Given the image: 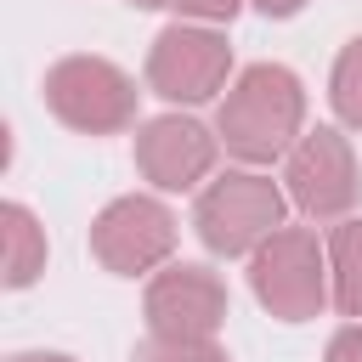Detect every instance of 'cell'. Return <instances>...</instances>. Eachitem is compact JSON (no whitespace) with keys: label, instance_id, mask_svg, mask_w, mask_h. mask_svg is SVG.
<instances>
[{"label":"cell","instance_id":"cell-1","mask_svg":"<svg viewBox=\"0 0 362 362\" xmlns=\"http://www.w3.org/2000/svg\"><path fill=\"white\" fill-rule=\"evenodd\" d=\"M305 119V90L283 62H255L238 74V85L221 102V141L232 158L243 164H272L277 153H288V141L300 136Z\"/></svg>","mask_w":362,"mask_h":362},{"label":"cell","instance_id":"cell-2","mask_svg":"<svg viewBox=\"0 0 362 362\" xmlns=\"http://www.w3.org/2000/svg\"><path fill=\"white\" fill-rule=\"evenodd\" d=\"M249 283H255V300L283 317V322H305L322 311L328 300V260H322V243L317 232L305 226H277L255 260H249Z\"/></svg>","mask_w":362,"mask_h":362},{"label":"cell","instance_id":"cell-3","mask_svg":"<svg viewBox=\"0 0 362 362\" xmlns=\"http://www.w3.org/2000/svg\"><path fill=\"white\" fill-rule=\"evenodd\" d=\"M45 102L62 124L85 136H107L136 119V79L107 57H62L45 74Z\"/></svg>","mask_w":362,"mask_h":362},{"label":"cell","instance_id":"cell-4","mask_svg":"<svg viewBox=\"0 0 362 362\" xmlns=\"http://www.w3.org/2000/svg\"><path fill=\"white\" fill-rule=\"evenodd\" d=\"M283 226V192L266 175L226 170L221 181L204 187L198 198V238L215 255H249Z\"/></svg>","mask_w":362,"mask_h":362},{"label":"cell","instance_id":"cell-5","mask_svg":"<svg viewBox=\"0 0 362 362\" xmlns=\"http://www.w3.org/2000/svg\"><path fill=\"white\" fill-rule=\"evenodd\" d=\"M226 68H232V45L215 34V28H192V23H175L153 40V57H147V85L164 96V102H209L221 85H226Z\"/></svg>","mask_w":362,"mask_h":362},{"label":"cell","instance_id":"cell-6","mask_svg":"<svg viewBox=\"0 0 362 362\" xmlns=\"http://www.w3.org/2000/svg\"><path fill=\"white\" fill-rule=\"evenodd\" d=\"M90 249H96V260L107 272L136 277V272L158 266L175 249V221H170V209L158 198H141V192L136 198H113L90 226Z\"/></svg>","mask_w":362,"mask_h":362},{"label":"cell","instance_id":"cell-7","mask_svg":"<svg viewBox=\"0 0 362 362\" xmlns=\"http://www.w3.org/2000/svg\"><path fill=\"white\" fill-rule=\"evenodd\" d=\"M226 317V288L209 266H170L147 283V328L175 339H215Z\"/></svg>","mask_w":362,"mask_h":362},{"label":"cell","instance_id":"cell-8","mask_svg":"<svg viewBox=\"0 0 362 362\" xmlns=\"http://www.w3.org/2000/svg\"><path fill=\"white\" fill-rule=\"evenodd\" d=\"M356 187L362 181H356V158H351L345 136H334V130L300 136V147L288 153V192L305 215H317V221L345 215L356 204Z\"/></svg>","mask_w":362,"mask_h":362},{"label":"cell","instance_id":"cell-9","mask_svg":"<svg viewBox=\"0 0 362 362\" xmlns=\"http://www.w3.org/2000/svg\"><path fill=\"white\" fill-rule=\"evenodd\" d=\"M136 164L153 187L164 192H181V187H198L215 164V136L198 124V119H181V113H164V119H147L141 136H136Z\"/></svg>","mask_w":362,"mask_h":362},{"label":"cell","instance_id":"cell-10","mask_svg":"<svg viewBox=\"0 0 362 362\" xmlns=\"http://www.w3.org/2000/svg\"><path fill=\"white\" fill-rule=\"evenodd\" d=\"M0 232H6V288H28L45 266V232L34 226V215L23 204H6L0 209Z\"/></svg>","mask_w":362,"mask_h":362},{"label":"cell","instance_id":"cell-11","mask_svg":"<svg viewBox=\"0 0 362 362\" xmlns=\"http://www.w3.org/2000/svg\"><path fill=\"white\" fill-rule=\"evenodd\" d=\"M328 266H334V300H339V311L345 317H362V221L334 226Z\"/></svg>","mask_w":362,"mask_h":362},{"label":"cell","instance_id":"cell-12","mask_svg":"<svg viewBox=\"0 0 362 362\" xmlns=\"http://www.w3.org/2000/svg\"><path fill=\"white\" fill-rule=\"evenodd\" d=\"M130 362H226L215 339H175V334H147Z\"/></svg>","mask_w":362,"mask_h":362},{"label":"cell","instance_id":"cell-13","mask_svg":"<svg viewBox=\"0 0 362 362\" xmlns=\"http://www.w3.org/2000/svg\"><path fill=\"white\" fill-rule=\"evenodd\" d=\"M334 107H339L345 124L362 130V34H356V40L339 51V62H334Z\"/></svg>","mask_w":362,"mask_h":362},{"label":"cell","instance_id":"cell-14","mask_svg":"<svg viewBox=\"0 0 362 362\" xmlns=\"http://www.w3.org/2000/svg\"><path fill=\"white\" fill-rule=\"evenodd\" d=\"M175 6H181L187 17H204V23H226V17H232L243 0H175Z\"/></svg>","mask_w":362,"mask_h":362},{"label":"cell","instance_id":"cell-15","mask_svg":"<svg viewBox=\"0 0 362 362\" xmlns=\"http://www.w3.org/2000/svg\"><path fill=\"white\" fill-rule=\"evenodd\" d=\"M328 362H362V322H351V328H339V334H334Z\"/></svg>","mask_w":362,"mask_h":362},{"label":"cell","instance_id":"cell-16","mask_svg":"<svg viewBox=\"0 0 362 362\" xmlns=\"http://www.w3.org/2000/svg\"><path fill=\"white\" fill-rule=\"evenodd\" d=\"M255 6H260L266 17H294V11L305 6V0H255Z\"/></svg>","mask_w":362,"mask_h":362},{"label":"cell","instance_id":"cell-17","mask_svg":"<svg viewBox=\"0 0 362 362\" xmlns=\"http://www.w3.org/2000/svg\"><path fill=\"white\" fill-rule=\"evenodd\" d=\"M11 362H74V356H57V351H23V356H11Z\"/></svg>","mask_w":362,"mask_h":362},{"label":"cell","instance_id":"cell-18","mask_svg":"<svg viewBox=\"0 0 362 362\" xmlns=\"http://www.w3.org/2000/svg\"><path fill=\"white\" fill-rule=\"evenodd\" d=\"M130 6H175V0H130Z\"/></svg>","mask_w":362,"mask_h":362}]
</instances>
